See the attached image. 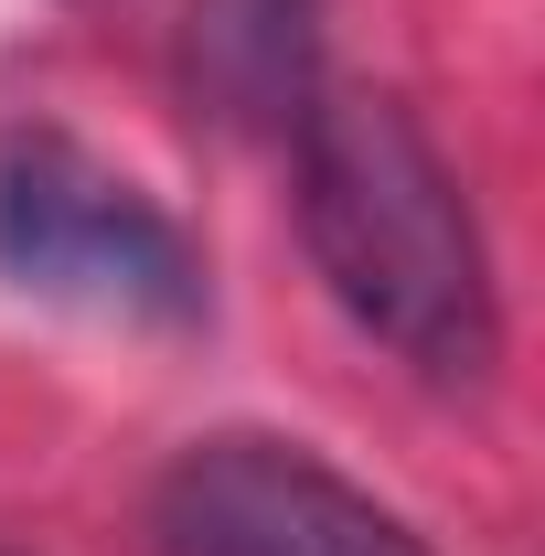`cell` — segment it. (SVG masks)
I'll return each mask as SVG.
<instances>
[{
	"instance_id": "3957f363",
	"label": "cell",
	"mask_w": 545,
	"mask_h": 556,
	"mask_svg": "<svg viewBox=\"0 0 545 556\" xmlns=\"http://www.w3.org/2000/svg\"><path fill=\"white\" fill-rule=\"evenodd\" d=\"M139 525H150V556H428V535L375 482H353L342 460L278 428L182 439Z\"/></svg>"
},
{
	"instance_id": "6da1fadb",
	"label": "cell",
	"mask_w": 545,
	"mask_h": 556,
	"mask_svg": "<svg viewBox=\"0 0 545 556\" xmlns=\"http://www.w3.org/2000/svg\"><path fill=\"white\" fill-rule=\"evenodd\" d=\"M289 182L300 247L364 343H385L428 386H481L503 364V289L481 214L396 97L310 86V108L289 118Z\"/></svg>"
},
{
	"instance_id": "277c9868",
	"label": "cell",
	"mask_w": 545,
	"mask_h": 556,
	"mask_svg": "<svg viewBox=\"0 0 545 556\" xmlns=\"http://www.w3.org/2000/svg\"><path fill=\"white\" fill-rule=\"evenodd\" d=\"M182 75L225 129H278L310 108L321 86V33H310V0H193L182 22Z\"/></svg>"
},
{
	"instance_id": "7a4b0ae2",
	"label": "cell",
	"mask_w": 545,
	"mask_h": 556,
	"mask_svg": "<svg viewBox=\"0 0 545 556\" xmlns=\"http://www.w3.org/2000/svg\"><path fill=\"white\" fill-rule=\"evenodd\" d=\"M0 289L75 321H118V332L204 321V257L182 214L54 118L0 129Z\"/></svg>"
}]
</instances>
